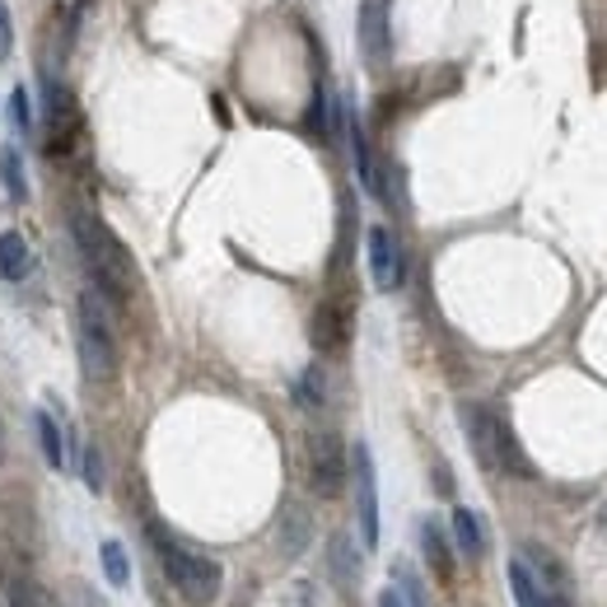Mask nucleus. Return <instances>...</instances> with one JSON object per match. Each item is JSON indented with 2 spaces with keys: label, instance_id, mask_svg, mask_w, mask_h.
<instances>
[{
  "label": "nucleus",
  "instance_id": "nucleus-3",
  "mask_svg": "<svg viewBox=\"0 0 607 607\" xmlns=\"http://www.w3.org/2000/svg\"><path fill=\"white\" fill-rule=\"evenodd\" d=\"M150 538H154V546H160V565H164L169 584L178 589V598H183L187 607H210L215 598H220V584H225L220 561L187 552V546L173 542L164 528H150Z\"/></svg>",
  "mask_w": 607,
  "mask_h": 607
},
{
  "label": "nucleus",
  "instance_id": "nucleus-12",
  "mask_svg": "<svg viewBox=\"0 0 607 607\" xmlns=\"http://www.w3.org/2000/svg\"><path fill=\"white\" fill-rule=\"evenodd\" d=\"M509 594H514L519 607H565V603L533 575V565H528L523 556L509 561Z\"/></svg>",
  "mask_w": 607,
  "mask_h": 607
},
{
  "label": "nucleus",
  "instance_id": "nucleus-16",
  "mask_svg": "<svg viewBox=\"0 0 607 607\" xmlns=\"http://www.w3.org/2000/svg\"><path fill=\"white\" fill-rule=\"evenodd\" d=\"M0 187H6L10 202H29V178H24L19 145H0Z\"/></svg>",
  "mask_w": 607,
  "mask_h": 607
},
{
  "label": "nucleus",
  "instance_id": "nucleus-11",
  "mask_svg": "<svg viewBox=\"0 0 607 607\" xmlns=\"http://www.w3.org/2000/svg\"><path fill=\"white\" fill-rule=\"evenodd\" d=\"M365 243H369V277H375V285H379V290H398L407 262H402V248H398V239H393V229L375 225V229L365 234Z\"/></svg>",
  "mask_w": 607,
  "mask_h": 607
},
{
  "label": "nucleus",
  "instance_id": "nucleus-27",
  "mask_svg": "<svg viewBox=\"0 0 607 607\" xmlns=\"http://www.w3.org/2000/svg\"><path fill=\"white\" fill-rule=\"evenodd\" d=\"M0 458H6V430H0Z\"/></svg>",
  "mask_w": 607,
  "mask_h": 607
},
{
  "label": "nucleus",
  "instance_id": "nucleus-5",
  "mask_svg": "<svg viewBox=\"0 0 607 607\" xmlns=\"http://www.w3.org/2000/svg\"><path fill=\"white\" fill-rule=\"evenodd\" d=\"M346 477H350V454L342 435L332 430H313L308 435V486L318 500H337L346 491Z\"/></svg>",
  "mask_w": 607,
  "mask_h": 607
},
{
  "label": "nucleus",
  "instance_id": "nucleus-25",
  "mask_svg": "<svg viewBox=\"0 0 607 607\" xmlns=\"http://www.w3.org/2000/svg\"><path fill=\"white\" fill-rule=\"evenodd\" d=\"M10 47H14V24H10V10L0 6V56H10Z\"/></svg>",
  "mask_w": 607,
  "mask_h": 607
},
{
  "label": "nucleus",
  "instance_id": "nucleus-13",
  "mask_svg": "<svg viewBox=\"0 0 607 607\" xmlns=\"http://www.w3.org/2000/svg\"><path fill=\"white\" fill-rule=\"evenodd\" d=\"M327 571H332V579H337L342 589H350V584L360 579V552H356V542H350V533H332V542H327Z\"/></svg>",
  "mask_w": 607,
  "mask_h": 607
},
{
  "label": "nucleus",
  "instance_id": "nucleus-26",
  "mask_svg": "<svg viewBox=\"0 0 607 607\" xmlns=\"http://www.w3.org/2000/svg\"><path fill=\"white\" fill-rule=\"evenodd\" d=\"M379 607H402V594H398V589H383V594H379Z\"/></svg>",
  "mask_w": 607,
  "mask_h": 607
},
{
  "label": "nucleus",
  "instance_id": "nucleus-7",
  "mask_svg": "<svg viewBox=\"0 0 607 607\" xmlns=\"http://www.w3.org/2000/svg\"><path fill=\"white\" fill-rule=\"evenodd\" d=\"M356 33H360L365 62L375 71L393 62V0H360Z\"/></svg>",
  "mask_w": 607,
  "mask_h": 607
},
{
  "label": "nucleus",
  "instance_id": "nucleus-1",
  "mask_svg": "<svg viewBox=\"0 0 607 607\" xmlns=\"http://www.w3.org/2000/svg\"><path fill=\"white\" fill-rule=\"evenodd\" d=\"M71 234H75V248H80V258H85L89 277H94V290H99L112 308H127L131 295H136V262L122 248V239H117L99 215H89V210L71 215Z\"/></svg>",
  "mask_w": 607,
  "mask_h": 607
},
{
  "label": "nucleus",
  "instance_id": "nucleus-15",
  "mask_svg": "<svg viewBox=\"0 0 607 607\" xmlns=\"http://www.w3.org/2000/svg\"><path fill=\"white\" fill-rule=\"evenodd\" d=\"M421 552H425L430 571H435L440 579H454V546H448L444 528H440L435 519H425V523H421Z\"/></svg>",
  "mask_w": 607,
  "mask_h": 607
},
{
  "label": "nucleus",
  "instance_id": "nucleus-18",
  "mask_svg": "<svg viewBox=\"0 0 607 607\" xmlns=\"http://www.w3.org/2000/svg\"><path fill=\"white\" fill-rule=\"evenodd\" d=\"M37 444H43V458L52 463V467H66V435L56 430V421H52V411H37Z\"/></svg>",
  "mask_w": 607,
  "mask_h": 607
},
{
  "label": "nucleus",
  "instance_id": "nucleus-24",
  "mask_svg": "<svg viewBox=\"0 0 607 607\" xmlns=\"http://www.w3.org/2000/svg\"><path fill=\"white\" fill-rule=\"evenodd\" d=\"M398 584H402V594H407V603H411V607H425V594H421V579H416V571H407V565H398Z\"/></svg>",
  "mask_w": 607,
  "mask_h": 607
},
{
  "label": "nucleus",
  "instance_id": "nucleus-8",
  "mask_svg": "<svg viewBox=\"0 0 607 607\" xmlns=\"http://www.w3.org/2000/svg\"><path fill=\"white\" fill-rule=\"evenodd\" d=\"M350 477H356V514H360V542L375 552L379 546V477H375V458L369 444H356L350 454Z\"/></svg>",
  "mask_w": 607,
  "mask_h": 607
},
{
  "label": "nucleus",
  "instance_id": "nucleus-17",
  "mask_svg": "<svg viewBox=\"0 0 607 607\" xmlns=\"http://www.w3.org/2000/svg\"><path fill=\"white\" fill-rule=\"evenodd\" d=\"M454 538H458V552L463 556H486V533H481V519L473 509H454Z\"/></svg>",
  "mask_w": 607,
  "mask_h": 607
},
{
  "label": "nucleus",
  "instance_id": "nucleus-21",
  "mask_svg": "<svg viewBox=\"0 0 607 607\" xmlns=\"http://www.w3.org/2000/svg\"><path fill=\"white\" fill-rule=\"evenodd\" d=\"M295 402L308 407V411H318V407L327 402V383H323V369H318V365H308L304 375H300V383H295Z\"/></svg>",
  "mask_w": 607,
  "mask_h": 607
},
{
  "label": "nucleus",
  "instance_id": "nucleus-2",
  "mask_svg": "<svg viewBox=\"0 0 607 607\" xmlns=\"http://www.w3.org/2000/svg\"><path fill=\"white\" fill-rule=\"evenodd\" d=\"M463 430H467V444H473L477 463L486 467V473H509V477H533V467H528L523 448L514 440V430H509L491 407L481 402H463Z\"/></svg>",
  "mask_w": 607,
  "mask_h": 607
},
{
  "label": "nucleus",
  "instance_id": "nucleus-23",
  "mask_svg": "<svg viewBox=\"0 0 607 607\" xmlns=\"http://www.w3.org/2000/svg\"><path fill=\"white\" fill-rule=\"evenodd\" d=\"M10 122L19 127V131H29L33 127V104H29V89L19 85L14 94H10Z\"/></svg>",
  "mask_w": 607,
  "mask_h": 607
},
{
  "label": "nucleus",
  "instance_id": "nucleus-20",
  "mask_svg": "<svg viewBox=\"0 0 607 607\" xmlns=\"http://www.w3.org/2000/svg\"><path fill=\"white\" fill-rule=\"evenodd\" d=\"M99 556H104V575H108L112 589H127V584H131L127 546H122V542H104V546H99Z\"/></svg>",
  "mask_w": 607,
  "mask_h": 607
},
{
  "label": "nucleus",
  "instance_id": "nucleus-22",
  "mask_svg": "<svg viewBox=\"0 0 607 607\" xmlns=\"http://www.w3.org/2000/svg\"><path fill=\"white\" fill-rule=\"evenodd\" d=\"M85 486L94 496L104 491V454H99V444H85Z\"/></svg>",
  "mask_w": 607,
  "mask_h": 607
},
{
  "label": "nucleus",
  "instance_id": "nucleus-6",
  "mask_svg": "<svg viewBox=\"0 0 607 607\" xmlns=\"http://www.w3.org/2000/svg\"><path fill=\"white\" fill-rule=\"evenodd\" d=\"M0 594H6L10 607H56V598L37 579L29 552L14 546L10 538H0Z\"/></svg>",
  "mask_w": 607,
  "mask_h": 607
},
{
  "label": "nucleus",
  "instance_id": "nucleus-10",
  "mask_svg": "<svg viewBox=\"0 0 607 607\" xmlns=\"http://www.w3.org/2000/svg\"><path fill=\"white\" fill-rule=\"evenodd\" d=\"M350 332H356V313H350V300L332 295L323 300L318 308H313V346L323 350V356H342V350L350 346Z\"/></svg>",
  "mask_w": 607,
  "mask_h": 607
},
{
  "label": "nucleus",
  "instance_id": "nucleus-4",
  "mask_svg": "<svg viewBox=\"0 0 607 607\" xmlns=\"http://www.w3.org/2000/svg\"><path fill=\"white\" fill-rule=\"evenodd\" d=\"M80 365L94 383H112L117 379V327H112V304L99 290L80 295Z\"/></svg>",
  "mask_w": 607,
  "mask_h": 607
},
{
  "label": "nucleus",
  "instance_id": "nucleus-14",
  "mask_svg": "<svg viewBox=\"0 0 607 607\" xmlns=\"http://www.w3.org/2000/svg\"><path fill=\"white\" fill-rule=\"evenodd\" d=\"M29 271H33L29 239L19 229H6V234H0V277H6V281H24Z\"/></svg>",
  "mask_w": 607,
  "mask_h": 607
},
{
  "label": "nucleus",
  "instance_id": "nucleus-9",
  "mask_svg": "<svg viewBox=\"0 0 607 607\" xmlns=\"http://www.w3.org/2000/svg\"><path fill=\"white\" fill-rule=\"evenodd\" d=\"M85 122H80V108H75L71 89L52 85V99H47V154L52 160H66V154L80 145Z\"/></svg>",
  "mask_w": 607,
  "mask_h": 607
},
{
  "label": "nucleus",
  "instance_id": "nucleus-19",
  "mask_svg": "<svg viewBox=\"0 0 607 607\" xmlns=\"http://www.w3.org/2000/svg\"><path fill=\"white\" fill-rule=\"evenodd\" d=\"M308 546V514L304 509H285V523H281V552L285 556H300Z\"/></svg>",
  "mask_w": 607,
  "mask_h": 607
}]
</instances>
